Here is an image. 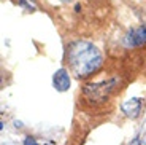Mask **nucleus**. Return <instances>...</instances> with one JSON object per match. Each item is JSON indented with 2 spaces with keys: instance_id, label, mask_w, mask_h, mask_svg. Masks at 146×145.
I'll return each mask as SVG.
<instances>
[{
  "instance_id": "7ed1b4c3",
  "label": "nucleus",
  "mask_w": 146,
  "mask_h": 145,
  "mask_svg": "<svg viewBox=\"0 0 146 145\" xmlns=\"http://www.w3.org/2000/svg\"><path fill=\"white\" fill-rule=\"evenodd\" d=\"M146 43V26H140L137 29H132L124 37L125 46H140Z\"/></svg>"
},
{
  "instance_id": "20e7f679",
  "label": "nucleus",
  "mask_w": 146,
  "mask_h": 145,
  "mask_svg": "<svg viewBox=\"0 0 146 145\" xmlns=\"http://www.w3.org/2000/svg\"><path fill=\"white\" fill-rule=\"evenodd\" d=\"M52 85L57 91L64 93L70 88V75L65 69H59L57 72L52 75Z\"/></svg>"
},
{
  "instance_id": "39448f33",
  "label": "nucleus",
  "mask_w": 146,
  "mask_h": 145,
  "mask_svg": "<svg viewBox=\"0 0 146 145\" xmlns=\"http://www.w3.org/2000/svg\"><path fill=\"white\" fill-rule=\"evenodd\" d=\"M122 112L125 113L127 116H130V118H135V116H138L140 110H141V101L137 97L133 99H129V101H125L124 104H122Z\"/></svg>"
},
{
  "instance_id": "f257e3e1",
  "label": "nucleus",
  "mask_w": 146,
  "mask_h": 145,
  "mask_svg": "<svg viewBox=\"0 0 146 145\" xmlns=\"http://www.w3.org/2000/svg\"><path fill=\"white\" fill-rule=\"evenodd\" d=\"M68 64L80 78L92 75L102 65V54L97 46L89 42H75L68 46Z\"/></svg>"
},
{
  "instance_id": "f03ea898",
  "label": "nucleus",
  "mask_w": 146,
  "mask_h": 145,
  "mask_svg": "<svg viewBox=\"0 0 146 145\" xmlns=\"http://www.w3.org/2000/svg\"><path fill=\"white\" fill-rule=\"evenodd\" d=\"M117 80H106V81H100V83H92V85H86L84 86V96L89 101H95V102H103L108 99V96L111 94V91L114 89Z\"/></svg>"
},
{
  "instance_id": "0eeeda50",
  "label": "nucleus",
  "mask_w": 146,
  "mask_h": 145,
  "mask_svg": "<svg viewBox=\"0 0 146 145\" xmlns=\"http://www.w3.org/2000/svg\"><path fill=\"white\" fill-rule=\"evenodd\" d=\"M24 145H38V144H36V140L33 137H26L24 139Z\"/></svg>"
},
{
  "instance_id": "423d86ee",
  "label": "nucleus",
  "mask_w": 146,
  "mask_h": 145,
  "mask_svg": "<svg viewBox=\"0 0 146 145\" xmlns=\"http://www.w3.org/2000/svg\"><path fill=\"white\" fill-rule=\"evenodd\" d=\"M19 5L27 8V10H30V11L35 10V0H19Z\"/></svg>"
}]
</instances>
